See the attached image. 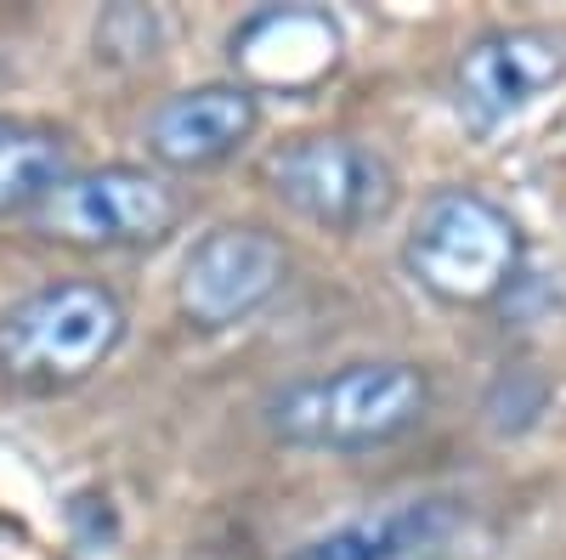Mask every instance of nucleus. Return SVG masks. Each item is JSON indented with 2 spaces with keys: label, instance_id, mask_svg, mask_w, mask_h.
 Segmentation results:
<instances>
[{
  "label": "nucleus",
  "instance_id": "3",
  "mask_svg": "<svg viewBox=\"0 0 566 560\" xmlns=\"http://www.w3.org/2000/svg\"><path fill=\"white\" fill-rule=\"evenodd\" d=\"M130 329L125 300L97 277H52L0 311V380L23 397H57L97 373Z\"/></svg>",
  "mask_w": 566,
  "mask_h": 560
},
{
  "label": "nucleus",
  "instance_id": "2",
  "mask_svg": "<svg viewBox=\"0 0 566 560\" xmlns=\"http://www.w3.org/2000/svg\"><path fill=\"white\" fill-rule=\"evenodd\" d=\"M527 266V232L493 193L448 181L408 221L402 272L448 311H488L499 306Z\"/></svg>",
  "mask_w": 566,
  "mask_h": 560
},
{
  "label": "nucleus",
  "instance_id": "11",
  "mask_svg": "<svg viewBox=\"0 0 566 560\" xmlns=\"http://www.w3.org/2000/svg\"><path fill=\"white\" fill-rule=\"evenodd\" d=\"M69 176V136L40 119L0 114V215H34Z\"/></svg>",
  "mask_w": 566,
  "mask_h": 560
},
{
  "label": "nucleus",
  "instance_id": "4",
  "mask_svg": "<svg viewBox=\"0 0 566 560\" xmlns=\"http://www.w3.org/2000/svg\"><path fill=\"white\" fill-rule=\"evenodd\" d=\"M181 215L187 199L159 165H91L69 170L29 221L45 244L119 255V250H159L181 226Z\"/></svg>",
  "mask_w": 566,
  "mask_h": 560
},
{
  "label": "nucleus",
  "instance_id": "1",
  "mask_svg": "<svg viewBox=\"0 0 566 560\" xmlns=\"http://www.w3.org/2000/svg\"><path fill=\"white\" fill-rule=\"evenodd\" d=\"M437 385L413 357H352L283 380L261 402L272 442L301 453H374L413 436L431 419Z\"/></svg>",
  "mask_w": 566,
  "mask_h": 560
},
{
  "label": "nucleus",
  "instance_id": "9",
  "mask_svg": "<svg viewBox=\"0 0 566 560\" xmlns=\"http://www.w3.org/2000/svg\"><path fill=\"white\" fill-rule=\"evenodd\" d=\"M255 130H261L255 91L239 80H205L165 97L142 125V142H148V159L159 170L187 176V170H216L227 159H239Z\"/></svg>",
  "mask_w": 566,
  "mask_h": 560
},
{
  "label": "nucleus",
  "instance_id": "10",
  "mask_svg": "<svg viewBox=\"0 0 566 560\" xmlns=\"http://www.w3.org/2000/svg\"><path fill=\"white\" fill-rule=\"evenodd\" d=\"M453 527H459V504L442 493H424V498H397L386 509H368V516L328 527L295 543L283 560H408L419 549H437Z\"/></svg>",
  "mask_w": 566,
  "mask_h": 560
},
{
  "label": "nucleus",
  "instance_id": "7",
  "mask_svg": "<svg viewBox=\"0 0 566 560\" xmlns=\"http://www.w3.org/2000/svg\"><path fill=\"white\" fill-rule=\"evenodd\" d=\"M566 80V34L544 23L482 29L453 63V103L476 130H499L538 108Z\"/></svg>",
  "mask_w": 566,
  "mask_h": 560
},
{
  "label": "nucleus",
  "instance_id": "12",
  "mask_svg": "<svg viewBox=\"0 0 566 560\" xmlns=\"http://www.w3.org/2000/svg\"><path fill=\"white\" fill-rule=\"evenodd\" d=\"M165 23L148 7H114L97 18V57L103 63H154Z\"/></svg>",
  "mask_w": 566,
  "mask_h": 560
},
{
  "label": "nucleus",
  "instance_id": "5",
  "mask_svg": "<svg viewBox=\"0 0 566 560\" xmlns=\"http://www.w3.org/2000/svg\"><path fill=\"white\" fill-rule=\"evenodd\" d=\"M272 199L317 232H368L397 210V165L346 130H306L277 142L261 165Z\"/></svg>",
  "mask_w": 566,
  "mask_h": 560
},
{
  "label": "nucleus",
  "instance_id": "8",
  "mask_svg": "<svg viewBox=\"0 0 566 560\" xmlns=\"http://www.w3.org/2000/svg\"><path fill=\"white\" fill-rule=\"evenodd\" d=\"M232 80L250 85L255 97L266 91H317L323 80H335L346 63V34L335 12L323 7H261L239 18V29L227 34Z\"/></svg>",
  "mask_w": 566,
  "mask_h": 560
},
{
  "label": "nucleus",
  "instance_id": "6",
  "mask_svg": "<svg viewBox=\"0 0 566 560\" xmlns=\"http://www.w3.org/2000/svg\"><path fill=\"white\" fill-rule=\"evenodd\" d=\"M290 284V250L261 221H221L181 255L176 311L187 329L221 335L266 311Z\"/></svg>",
  "mask_w": 566,
  "mask_h": 560
}]
</instances>
